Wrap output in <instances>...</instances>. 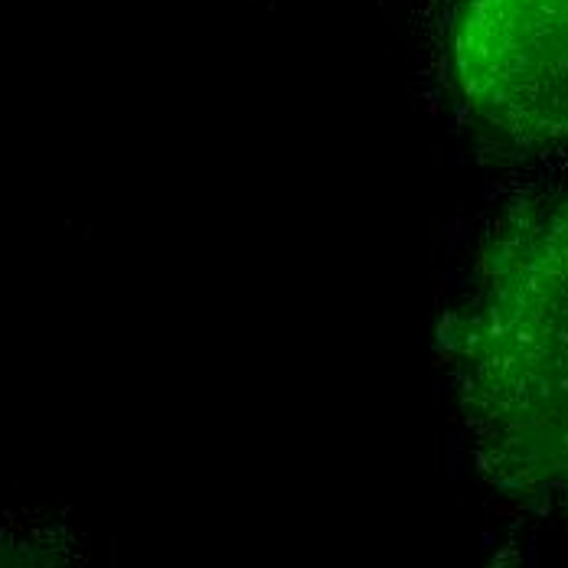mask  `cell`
<instances>
[{
  "label": "cell",
  "mask_w": 568,
  "mask_h": 568,
  "mask_svg": "<svg viewBox=\"0 0 568 568\" xmlns=\"http://www.w3.org/2000/svg\"><path fill=\"white\" fill-rule=\"evenodd\" d=\"M455 75L470 112L504 138L568 141V0H464Z\"/></svg>",
  "instance_id": "cell-2"
},
{
  "label": "cell",
  "mask_w": 568,
  "mask_h": 568,
  "mask_svg": "<svg viewBox=\"0 0 568 568\" xmlns=\"http://www.w3.org/2000/svg\"><path fill=\"white\" fill-rule=\"evenodd\" d=\"M464 356L490 393H568V200L494 235L464 314Z\"/></svg>",
  "instance_id": "cell-1"
}]
</instances>
